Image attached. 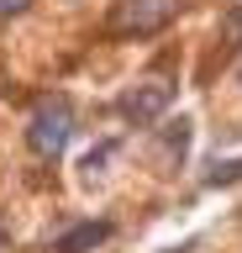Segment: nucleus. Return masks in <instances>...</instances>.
Here are the masks:
<instances>
[{"mask_svg":"<svg viewBox=\"0 0 242 253\" xmlns=\"http://www.w3.org/2000/svg\"><path fill=\"white\" fill-rule=\"evenodd\" d=\"M69 137H74V111L69 100H42L32 111V122H27V142H32L37 158H64Z\"/></svg>","mask_w":242,"mask_h":253,"instance_id":"nucleus-1","label":"nucleus"},{"mask_svg":"<svg viewBox=\"0 0 242 253\" xmlns=\"http://www.w3.org/2000/svg\"><path fill=\"white\" fill-rule=\"evenodd\" d=\"M179 16V0H121L111 16L116 32H137V37H147V32H163L169 21Z\"/></svg>","mask_w":242,"mask_h":253,"instance_id":"nucleus-2","label":"nucleus"},{"mask_svg":"<svg viewBox=\"0 0 242 253\" xmlns=\"http://www.w3.org/2000/svg\"><path fill=\"white\" fill-rule=\"evenodd\" d=\"M169 100H174V84H169V79H142L137 90L121 95V116L147 126V122H158L163 111H169Z\"/></svg>","mask_w":242,"mask_h":253,"instance_id":"nucleus-3","label":"nucleus"},{"mask_svg":"<svg viewBox=\"0 0 242 253\" xmlns=\"http://www.w3.org/2000/svg\"><path fill=\"white\" fill-rule=\"evenodd\" d=\"M105 237H111V221H84V227H74V232L58 237L53 253H84V248H95V243H105Z\"/></svg>","mask_w":242,"mask_h":253,"instance_id":"nucleus-4","label":"nucleus"},{"mask_svg":"<svg viewBox=\"0 0 242 253\" xmlns=\"http://www.w3.org/2000/svg\"><path fill=\"white\" fill-rule=\"evenodd\" d=\"M221 37H226L232 47H242V11H232V16H226V32H221Z\"/></svg>","mask_w":242,"mask_h":253,"instance_id":"nucleus-5","label":"nucleus"},{"mask_svg":"<svg viewBox=\"0 0 242 253\" xmlns=\"http://www.w3.org/2000/svg\"><path fill=\"white\" fill-rule=\"evenodd\" d=\"M27 5H32V0H0V16H21Z\"/></svg>","mask_w":242,"mask_h":253,"instance_id":"nucleus-6","label":"nucleus"}]
</instances>
